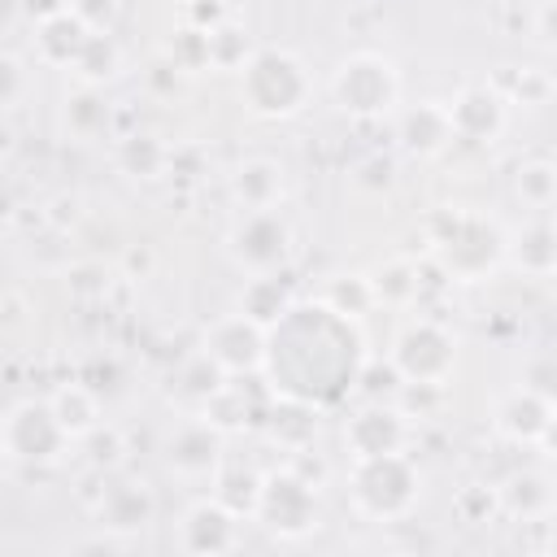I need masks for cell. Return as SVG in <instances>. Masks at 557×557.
Here are the masks:
<instances>
[{"mask_svg":"<svg viewBox=\"0 0 557 557\" xmlns=\"http://www.w3.org/2000/svg\"><path fill=\"white\" fill-rule=\"evenodd\" d=\"M500 513H513L522 522H548L553 513V479L544 470H513L500 487H496Z\"/></svg>","mask_w":557,"mask_h":557,"instance_id":"ffe728a7","label":"cell"},{"mask_svg":"<svg viewBox=\"0 0 557 557\" xmlns=\"http://www.w3.org/2000/svg\"><path fill=\"white\" fill-rule=\"evenodd\" d=\"M70 435L61 431L48 400H17L0 418V457L17 466H57L70 453Z\"/></svg>","mask_w":557,"mask_h":557,"instance_id":"52a82bcc","label":"cell"},{"mask_svg":"<svg viewBox=\"0 0 557 557\" xmlns=\"http://www.w3.org/2000/svg\"><path fill=\"white\" fill-rule=\"evenodd\" d=\"M165 61H170L178 74H200V70H209L205 30H200V26H178L174 39L165 44Z\"/></svg>","mask_w":557,"mask_h":557,"instance_id":"836d02e7","label":"cell"},{"mask_svg":"<svg viewBox=\"0 0 557 557\" xmlns=\"http://www.w3.org/2000/svg\"><path fill=\"white\" fill-rule=\"evenodd\" d=\"M396 139L409 157H440L453 144V126H448V109L440 100H418L409 109H400L396 117Z\"/></svg>","mask_w":557,"mask_h":557,"instance_id":"d6986e66","label":"cell"},{"mask_svg":"<svg viewBox=\"0 0 557 557\" xmlns=\"http://www.w3.org/2000/svg\"><path fill=\"white\" fill-rule=\"evenodd\" d=\"M370 283H374L379 305H387V309H409V305L418 300V292H422L418 265H413V261H405V257L383 261V265L370 274Z\"/></svg>","mask_w":557,"mask_h":557,"instance_id":"1f68e13d","label":"cell"},{"mask_svg":"<svg viewBox=\"0 0 557 557\" xmlns=\"http://www.w3.org/2000/svg\"><path fill=\"white\" fill-rule=\"evenodd\" d=\"M348 496L352 509L370 522H405L422 500V470L405 448L379 457H352Z\"/></svg>","mask_w":557,"mask_h":557,"instance_id":"277c9868","label":"cell"},{"mask_svg":"<svg viewBox=\"0 0 557 557\" xmlns=\"http://www.w3.org/2000/svg\"><path fill=\"white\" fill-rule=\"evenodd\" d=\"M48 405H52V413H57V422H61V431L78 444L87 431H96L100 426V392L91 387V383H61L52 396H48Z\"/></svg>","mask_w":557,"mask_h":557,"instance_id":"cb8c5ba5","label":"cell"},{"mask_svg":"<svg viewBox=\"0 0 557 557\" xmlns=\"http://www.w3.org/2000/svg\"><path fill=\"white\" fill-rule=\"evenodd\" d=\"M226 196L239 213L248 209H278L287 200V170L274 157H244L226 174Z\"/></svg>","mask_w":557,"mask_h":557,"instance_id":"2e32d148","label":"cell"},{"mask_svg":"<svg viewBox=\"0 0 557 557\" xmlns=\"http://www.w3.org/2000/svg\"><path fill=\"white\" fill-rule=\"evenodd\" d=\"M170 144L161 139V135H152V131H131L126 139H117V165H122V174H131V178H144V183H152V178H161L165 170H170Z\"/></svg>","mask_w":557,"mask_h":557,"instance_id":"d4e9b609","label":"cell"},{"mask_svg":"<svg viewBox=\"0 0 557 557\" xmlns=\"http://www.w3.org/2000/svg\"><path fill=\"white\" fill-rule=\"evenodd\" d=\"M492 513H500L496 487H483V483H470V487H461V496H457V518H461V522L479 527V522H487Z\"/></svg>","mask_w":557,"mask_h":557,"instance_id":"e575fe53","label":"cell"},{"mask_svg":"<svg viewBox=\"0 0 557 557\" xmlns=\"http://www.w3.org/2000/svg\"><path fill=\"white\" fill-rule=\"evenodd\" d=\"M17 9H22L26 17L44 22V17H52V13H65V9H70V0H17Z\"/></svg>","mask_w":557,"mask_h":557,"instance_id":"b9f144b4","label":"cell"},{"mask_svg":"<svg viewBox=\"0 0 557 557\" xmlns=\"http://www.w3.org/2000/svg\"><path fill=\"white\" fill-rule=\"evenodd\" d=\"M535 39L544 48L553 44V0H540V9H535Z\"/></svg>","mask_w":557,"mask_h":557,"instance_id":"7bdbcfd3","label":"cell"},{"mask_svg":"<svg viewBox=\"0 0 557 557\" xmlns=\"http://www.w3.org/2000/svg\"><path fill=\"white\" fill-rule=\"evenodd\" d=\"M226 387V374L205 357V352H191L183 366H178V374L170 379V392L183 400V405H191L196 413L205 409V400L209 396H218Z\"/></svg>","mask_w":557,"mask_h":557,"instance_id":"f546056e","label":"cell"},{"mask_svg":"<svg viewBox=\"0 0 557 557\" xmlns=\"http://www.w3.org/2000/svg\"><path fill=\"white\" fill-rule=\"evenodd\" d=\"M400 383H448L457 370V335L435 318H409L387 352Z\"/></svg>","mask_w":557,"mask_h":557,"instance_id":"ba28073f","label":"cell"},{"mask_svg":"<svg viewBox=\"0 0 557 557\" xmlns=\"http://www.w3.org/2000/svg\"><path fill=\"white\" fill-rule=\"evenodd\" d=\"M30 87V74L26 65L13 57V52H0V109H13Z\"/></svg>","mask_w":557,"mask_h":557,"instance_id":"f35d334b","label":"cell"},{"mask_svg":"<svg viewBox=\"0 0 557 557\" xmlns=\"http://www.w3.org/2000/svg\"><path fill=\"white\" fill-rule=\"evenodd\" d=\"M505 261L522 270L527 278H548L557 270V231L548 213H531L509 239H505Z\"/></svg>","mask_w":557,"mask_h":557,"instance_id":"ac0fdd59","label":"cell"},{"mask_svg":"<svg viewBox=\"0 0 557 557\" xmlns=\"http://www.w3.org/2000/svg\"><path fill=\"white\" fill-rule=\"evenodd\" d=\"M226 257L244 274H283L292 261V222L278 209H248L226 231Z\"/></svg>","mask_w":557,"mask_h":557,"instance_id":"9c48e42d","label":"cell"},{"mask_svg":"<svg viewBox=\"0 0 557 557\" xmlns=\"http://www.w3.org/2000/svg\"><path fill=\"white\" fill-rule=\"evenodd\" d=\"M104 287H109V270H100V265H78L70 274V292L74 296H100Z\"/></svg>","mask_w":557,"mask_h":557,"instance_id":"ab89813d","label":"cell"},{"mask_svg":"<svg viewBox=\"0 0 557 557\" xmlns=\"http://www.w3.org/2000/svg\"><path fill=\"white\" fill-rule=\"evenodd\" d=\"M292 287L283 283V274H248L244 278V292H239V313L270 326L287 305H292Z\"/></svg>","mask_w":557,"mask_h":557,"instance_id":"f1b7e54d","label":"cell"},{"mask_svg":"<svg viewBox=\"0 0 557 557\" xmlns=\"http://www.w3.org/2000/svg\"><path fill=\"white\" fill-rule=\"evenodd\" d=\"M183 13H187V26H200V30H209L222 17H231L226 13V0H196V4H183Z\"/></svg>","mask_w":557,"mask_h":557,"instance_id":"60d3db41","label":"cell"},{"mask_svg":"<svg viewBox=\"0 0 557 557\" xmlns=\"http://www.w3.org/2000/svg\"><path fill=\"white\" fill-rule=\"evenodd\" d=\"M335 313H344V318H352V322H361L366 313H374L379 309V296H374V283H370V274H339V278H331V287H326V296H322Z\"/></svg>","mask_w":557,"mask_h":557,"instance_id":"d6a6232c","label":"cell"},{"mask_svg":"<svg viewBox=\"0 0 557 557\" xmlns=\"http://www.w3.org/2000/svg\"><path fill=\"white\" fill-rule=\"evenodd\" d=\"M74 83H87V87H104L122 74V44L113 39V30H91L87 48L78 52V61L70 65Z\"/></svg>","mask_w":557,"mask_h":557,"instance_id":"484cf974","label":"cell"},{"mask_svg":"<svg viewBox=\"0 0 557 557\" xmlns=\"http://www.w3.org/2000/svg\"><path fill=\"white\" fill-rule=\"evenodd\" d=\"M252 518H257L270 535H278V540H305V535L318 527V518H322L313 479L300 474L296 466L265 470V474H261L257 505H252Z\"/></svg>","mask_w":557,"mask_h":557,"instance_id":"8992f818","label":"cell"},{"mask_svg":"<svg viewBox=\"0 0 557 557\" xmlns=\"http://www.w3.org/2000/svg\"><path fill=\"white\" fill-rule=\"evenodd\" d=\"M331 100L357 122H379L400 104V70L383 52H348L331 70Z\"/></svg>","mask_w":557,"mask_h":557,"instance_id":"5b68a950","label":"cell"},{"mask_svg":"<svg viewBox=\"0 0 557 557\" xmlns=\"http://www.w3.org/2000/svg\"><path fill=\"white\" fill-rule=\"evenodd\" d=\"M205 48H209V70L239 74L257 44H252V35H248V26H244V22L222 17L218 26H209V30H205Z\"/></svg>","mask_w":557,"mask_h":557,"instance_id":"83f0119b","label":"cell"},{"mask_svg":"<svg viewBox=\"0 0 557 557\" xmlns=\"http://www.w3.org/2000/svg\"><path fill=\"white\" fill-rule=\"evenodd\" d=\"M152 518H157V496H152L148 483H139V479H113V483H104V492L96 500V522L104 531L135 535Z\"/></svg>","mask_w":557,"mask_h":557,"instance_id":"e0dca14e","label":"cell"},{"mask_svg":"<svg viewBox=\"0 0 557 557\" xmlns=\"http://www.w3.org/2000/svg\"><path fill=\"white\" fill-rule=\"evenodd\" d=\"M109 100H104V87H87V83H74V91H65V104H61V126L70 139H100L109 131Z\"/></svg>","mask_w":557,"mask_h":557,"instance_id":"603a6c76","label":"cell"},{"mask_svg":"<svg viewBox=\"0 0 557 557\" xmlns=\"http://www.w3.org/2000/svg\"><path fill=\"white\" fill-rule=\"evenodd\" d=\"M70 13L87 30H113L122 17V0H70Z\"/></svg>","mask_w":557,"mask_h":557,"instance_id":"74e56055","label":"cell"},{"mask_svg":"<svg viewBox=\"0 0 557 557\" xmlns=\"http://www.w3.org/2000/svg\"><path fill=\"white\" fill-rule=\"evenodd\" d=\"M431 231V257L435 265L457 278V283H483L492 270L505 265V239L509 231L479 213V209H466V205H448L440 213H431L426 222Z\"/></svg>","mask_w":557,"mask_h":557,"instance_id":"7a4b0ae2","label":"cell"},{"mask_svg":"<svg viewBox=\"0 0 557 557\" xmlns=\"http://www.w3.org/2000/svg\"><path fill=\"white\" fill-rule=\"evenodd\" d=\"M444 109H448L453 139L474 144V148L496 144L509 126V91H500L496 83H466Z\"/></svg>","mask_w":557,"mask_h":557,"instance_id":"7c38bea8","label":"cell"},{"mask_svg":"<svg viewBox=\"0 0 557 557\" xmlns=\"http://www.w3.org/2000/svg\"><path fill=\"white\" fill-rule=\"evenodd\" d=\"M222 457H226L222 431L200 413L174 422L161 440V466L183 483H209L213 470L222 466Z\"/></svg>","mask_w":557,"mask_h":557,"instance_id":"30bf717a","label":"cell"},{"mask_svg":"<svg viewBox=\"0 0 557 557\" xmlns=\"http://www.w3.org/2000/svg\"><path fill=\"white\" fill-rule=\"evenodd\" d=\"M413 422L396 400H366L361 409L348 413L344 422V448L348 457H379V453H396L409 448Z\"/></svg>","mask_w":557,"mask_h":557,"instance_id":"4fadbf2b","label":"cell"},{"mask_svg":"<svg viewBox=\"0 0 557 557\" xmlns=\"http://www.w3.org/2000/svg\"><path fill=\"white\" fill-rule=\"evenodd\" d=\"M513 196L522 200V209L548 213L553 209V196H557V170H553V161L548 157L518 161V170H513Z\"/></svg>","mask_w":557,"mask_h":557,"instance_id":"4dcf8cb0","label":"cell"},{"mask_svg":"<svg viewBox=\"0 0 557 557\" xmlns=\"http://www.w3.org/2000/svg\"><path fill=\"white\" fill-rule=\"evenodd\" d=\"M239 100L261 122H287L309 109L313 74L309 65L283 44H257L239 70Z\"/></svg>","mask_w":557,"mask_h":557,"instance_id":"3957f363","label":"cell"},{"mask_svg":"<svg viewBox=\"0 0 557 557\" xmlns=\"http://www.w3.org/2000/svg\"><path fill=\"white\" fill-rule=\"evenodd\" d=\"M261 418H265V435L287 453H305L318 435V409L292 396H274V405Z\"/></svg>","mask_w":557,"mask_h":557,"instance_id":"7402d4cb","label":"cell"},{"mask_svg":"<svg viewBox=\"0 0 557 557\" xmlns=\"http://www.w3.org/2000/svg\"><path fill=\"white\" fill-rule=\"evenodd\" d=\"M87 39H91V30L65 9V13H52L35 26V57L52 70H70L78 61V52L87 48Z\"/></svg>","mask_w":557,"mask_h":557,"instance_id":"44dd1931","label":"cell"},{"mask_svg":"<svg viewBox=\"0 0 557 557\" xmlns=\"http://www.w3.org/2000/svg\"><path fill=\"white\" fill-rule=\"evenodd\" d=\"M213 500H222L231 513L239 518H252V505H257V492H261V470L257 466H239V461H226L213 470Z\"/></svg>","mask_w":557,"mask_h":557,"instance_id":"4316f807","label":"cell"},{"mask_svg":"<svg viewBox=\"0 0 557 557\" xmlns=\"http://www.w3.org/2000/svg\"><path fill=\"white\" fill-rule=\"evenodd\" d=\"M200 352L226 374V379H248V374H261L265 366V326L244 318L239 309L235 313H222L209 322L205 339H200Z\"/></svg>","mask_w":557,"mask_h":557,"instance_id":"8fae6325","label":"cell"},{"mask_svg":"<svg viewBox=\"0 0 557 557\" xmlns=\"http://www.w3.org/2000/svg\"><path fill=\"white\" fill-rule=\"evenodd\" d=\"M78 444H91V448H96L87 461H91L100 474H104V470H113V466L122 461V431H117V426H104V422H100V426H96V431H87Z\"/></svg>","mask_w":557,"mask_h":557,"instance_id":"d590c367","label":"cell"},{"mask_svg":"<svg viewBox=\"0 0 557 557\" xmlns=\"http://www.w3.org/2000/svg\"><path fill=\"white\" fill-rule=\"evenodd\" d=\"M548 96H553V78H548V70H540V65H531V70H522V78H518V87H513V96H509V104H527V109H544V104H548Z\"/></svg>","mask_w":557,"mask_h":557,"instance_id":"8d00e7d4","label":"cell"},{"mask_svg":"<svg viewBox=\"0 0 557 557\" xmlns=\"http://www.w3.org/2000/svg\"><path fill=\"white\" fill-rule=\"evenodd\" d=\"M239 513H231L222 500L205 496V500H191L178 518V548L183 553H196V557H218V553H231L239 548Z\"/></svg>","mask_w":557,"mask_h":557,"instance_id":"9a60e30c","label":"cell"},{"mask_svg":"<svg viewBox=\"0 0 557 557\" xmlns=\"http://www.w3.org/2000/svg\"><path fill=\"white\" fill-rule=\"evenodd\" d=\"M361 322L335 313L326 300H292L265 326V366L270 396H292L313 409L344 400L361 383L366 366Z\"/></svg>","mask_w":557,"mask_h":557,"instance_id":"6da1fadb","label":"cell"},{"mask_svg":"<svg viewBox=\"0 0 557 557\" xmlns=\"http://www.w3.org/2000/svg\"><path fill=\"white\" fill-rule=\"evenodd\" d=\"M553 396L540 387L518 383L500 405H496V431L518 444V448H548L553 440Z\"/></svg>","mask_w":557,"mask_h":557,"instance_id":"5bb4252c","label":"cell"},{"mask_svg":"<svg viewBox=\"0 0 557 557\" xmlns=\"http://www.w3.org/2000/svg\"><path fill=\"white\" fill-rule=\"evenodd\" d=\"M178 4H196V0H178Z\"/></svg>","mask_w":557,"mask_h":557,"instance_id":"ee69618b","label":"cell"}]
</instances>
